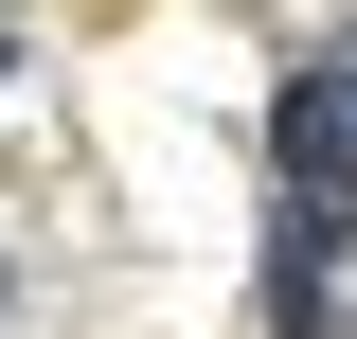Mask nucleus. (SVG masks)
I'll use <instances>...</instances> for the list:
<instances>
[{
	"label": "nucleus",
	"mask_w": 357,
	"mask_h": 339,
	"mask_svg": "<svg viewBox=\"0 0 357 339\" xmlns=\"http://www.w3.org/2000/svg\"><path fill=\"white\" fill-rule=\"evenodd\" d=\"M321 250H340V232H304V214L268 232V339H340V286H321Z\"/></svg>",
	"instance_id": "obj_1"
}]
</instances>
